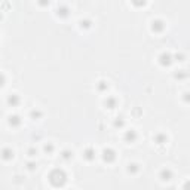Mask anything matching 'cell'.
<instances>
[{
    "mask_svg": "<svg viewBox=\"0 0 190 190\" xmlns=\"http://www.w3.org/2000/svg\"><path fill=\"white\" fill-rule=\"evenodd\" d=\"M49 183H51L53 187H61V186H64L66 184V181H67V174L64 172L63 169H53L51 174H49Z\"/></svg>",
    "mask_w": 190,
    "mask_h": 190,
    "instance_id": "cell-1",
    "label": "cell"
},
{
    "mask_svg": "<svg viewBox=\"0 0 190 190\" xmlns=\"http://www.w3.org/2000/svg\"><path fill=\"white\" fill-rule=\"evenodd\" d=\"M103 159L107 162V163H110V162H113L114 159H116V153H114V150H111V149H104L103 152Z\"/></svg>",
    "mask_w": 190,
    "mask_h": 190,
    "instance_id": "cell-2",
    "label": "cell"
},
{
    "mask_svg": "<svg viewBox=\"0 0 190 190\" xmlns=\"http://www.w3.org/2000/svg\"><path fill=\"white\" fill-rule=\"evenodd\" d=\"M135 138H137V134H135V131H128L126 132V135H125V140L128 141V143H134L135 141Z\"/></svg>",
    "mask_w": 190,
    "mask_h": 190,
    "instance_id": "cell-3",
    "label": "cell"
},
{
    "mask_svg": "<svg viewBox=\"0 0 190 190\" xmlns=\"http://www.w3.org/2000/svg\"><path fill=\"white\" fill-rule=\"evenodd\" d=\"M2 157H3V159H6V160H9V159H12V157H14V152H12L11 149H5V150L2 152Z\"/></svg>",
    "mask_w": 190,
    "mask_h": 190,
    "instance_id": "cell-4",
    "label": "cell"
},
{
    "mask_svg": "<svg viewBox=\"0 0 190 190\" xmlns=\"http://www.w3.org/2000/svg\"><path fill=\"white\" fill-rule=\"evenodd\" d=\"M83 156L86 157L88 160H92V159L95 157V152H94L92 149H86V150H85V153H83Z\"/></svg>",
    "mask_w": 190,
    "mask_h": 190,
    "instance_id": "cell-5",
    "label": "cell"
},
{
    "mask_svg": "<svg viewBox=\"0 0 190 190\" xmlns=\"http://www.w3.org/2000/svg\"><path fill=\"white\" fill-rule=\"evenodd\" d=\"M9 123H11L12 126H18V125L21 123L19 116H11V118H9Z\"/></svg>",
    "mask_w": 190,
    "mask_h": 190,
    "instance_id": "cell-6",
    "label": "cell"
},
{
    "mask_svg": "<svg viewBox=\"0 0 190 190\" xmlns=\"http://www.w3.org/2000/svg\"><path fill=\"white\" fill-rule=\"evenodd\" d=\"M8 103L11 104V105H17L19 103V98H18L17 95H11L9 98H8Z\"/></svg>",
    "mask_w": 190,
    "mask_h": 190,
    "instance_id": "cell-7",
    "label": "cell"
},
{
    "mask_svg": "<svg viewBox=\"0 0 190 190\" xmlns=\"http://www.w3.org/2000/svg\"><path fill=\"white\" fill-rule=\"evenodd\" d=\"M160 60H162L160 63H162V64H166V66H168V64L171 63V56H169L168 53H163V55L160 56Z\"/></svg>",
    "mask_w": 190,
    "mask_h": 190,
    "instance_id": "cell-8",
    "label": "cell"
},
{
    "mask_svg": "<svg viewBox=\"0 0 190 190\" xmlns=\"http://www.w3.org/2000/svg\"><path fill=\"white\" fill-rule=\"evenodd\" d=\"M162 180H171V171L169 169H163L162 171Z\"/></svg>",
    "mask_w": 190,
    "mask_h": 190,
    "instance_id": "cell-9",
    "label": "cell"
},
{
    "mask_svg": "<svg viewBox=\"0 0 190 190\" xmlns=\"http://www.w3.org/2000/svg\"><path fill=\"white\" fill-rule=\"evenodd\" d=\"M105 105H107L108 108H113V107L116 105V100H114V98H107V100H105Z\"/></svg>",
    "mask_w": 190,
    "mask_h": 190,
    "instance_id": "cell-10",
    "label": "cell"
},
{
    "mask_svg": "<svg viewBox=\"0 0 190 190\" xmlns=\"http://www.w3.org/2000/svg\"><path fill=\"white\" fill-rule=\"evenodd\" d=\"M162 30L163 28V24H162V21H153V30Z\"/></svg>",
    "mask_w": 190,
    "mask_h": 190,
    "instance_id": "cell-11",
    "label": "cell"
},
{
    "mask_svg": "<svg viewBox=\"0 0 190 190\" xmlns=\"http://www.w3.org/2000/svg\"><path fill=\"white\" fill-rule=\"evenodd\" d=\"M128 166H129V168H128V171H129V172H131V171H132V172H135V171H138V166H137L135 163H132V165L129 163Z\"/></svg>",
    "mask_w": 190,
    "mask_h": 190,
    "instance_id": "cell-12",
    "label": "cell"
},
{
    "mask_svg": "<svg viewBox=\"0 0 190 190\" xmlns=\"http://www.w3.org/2000/svg\"><path fill=\"white\" fill-rule=\"evenodd\" d=\"M52 150H53V146H52V144H46V146H45V152L51 153Z\"/></svg>",
    "mask_w": 190,
    "mask_h": 190,
    "instance_id": "cell-13",
    "label": "cell"
},
{
    "mask_svg": "<svg viewBox=\"0 0 190 190\" xmlns=\"http://www.w3.org/2000/svg\"><path fill=\"white\" fill-rule=\"evenodd\" d=\"M156 141H159V144H162V141H166V137H163V135H157V137H156Z\"/></svg>",
    "mask_w": 190,
    "mask_h": 190,
    "instance_id": "cell-14",
    "label": "cell"
},
{
    "mask_svg": "<svg viewBox=\"0 0 190 190\" xmlns=\"http://www.w3.org/2000/svg\"><path fill=\"white\" fill-rule=\"evenodd\" d=\"M70 157H71V153H70V152H67V150H66V152L63 153V159H70Z\"/></svg>",
    "mask_w": 190,
    "mask_h": 190,
    "instance_id": "cell-15",
    "label": "cell"
},
{
    "mask_svg": "<svg viewBox=\"0 0 190 190\" xmlns=\"http://www.w3.org/2000/svg\"><path fill=\"white\" fill-rule=\"evenodd\" d=\"M40 114H42V113H40L39 110H37V111H36V110H33V111H31V116H33V118H37V116H40Z\"/></svg>",
    "mask_w": 190,
    "mask_h": 190,
    "instance_id": "cell-16",
    "label": "cell"
},
{
    "mask_svg": "<svg viewBox=\"0 0 190 190\" xmlns=\"http://www.w3.org/2000/svg\"><path fill=\"white\" fill-rule=\"evenodd\" d=\"M3 85H5V76L0 73V88L3 86Z\"/></svg>",
    "mask_w": 190,
    "mask_h": 190,
    "instance_id": "cell-17",
    "label": "cell"
}]
</instances>
